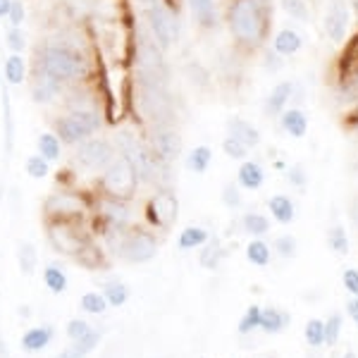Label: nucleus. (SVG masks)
Returning a JSON list of instances; mask_svg holds the SVG:
<instances>
[{
	"instance_id": "1",
	"label": "nucleus",
	"mask_w": 358,
	"mask_h": 358,
	"mask_svg": "<svg viewBox=\"0 0 358 358\" xmlns=\"http://www.w3.org/2000/svg\"><path fill=\"white\" fill-rule=\"evenodd\" d=\"M36 69H41L55 82L72 86L89 77V60L84 53L67 43H45L41 50H36Z\"/></svg>"
},
{
	"instance_id": "2",
	"label": "nucleus",
	"mask_w": 358,
	"mask_h": 358,
	"mask_svg": "<svg viewBox=\"0 0 358 358\" xmlns=\"http://www.w3.org/2000/svg\"><path fill=\"white\" fill-rule=\"evenodd\" d=\"M268 5L265 0H232L227 24L232 36L244 45H258L268 31Z\"/></svg>"
},
{
	"instance_id": "3",
	"label": "nucleus",
	"mask_w": 358,
	"mask_h": 358,
	"mask_svg": "<svg viewBox=\"0 0 358 358\" xmlns=\"http://www.w3.org/2000/svg\"><path fill=\"white\" fill-rule=\"evenodd\" d=\"M138 182H141V179H138L136 167L131 163L129 155H124V153L115 155V160L101 172V179H98L103 196H110V199H120V201L134 199Z\"/></svg>"
},
{
	"instance_id": "4",
	"label": "nucleus",
	"mask_w": 358,
	"mask_h": 358,
	"mask_svg": "<svg viewBox=\"0 0 358 358\" xmlns=\"http://www.w3.org/2000/svg\"><path fill=\"white\" fill-rule=\"evenodd\" d=\"M103 127V115L91 108V110H67L65 115L53 120V131L62 141V146H77L84 138L94 136Z\"/></svg>"
},
{
	"instance_id": "5",
	"label": "nucleus",
	"mask_w": 358,
	"mask_h": 358,
	"mask_svg": "<svg viewBox=\"0 0 358 358\" xmlns=\"http://www.w3.org/2000/svg\"><path fill=\"white\" fill-rule=\"evenodd\" d=\"M136 101L138 110L151 122V127L172 124V103L170 96H167L165 84L136 77Z\"/></svg>"
},
{
	"instance_id": "6",
	"label": "nucleus",
	"mask_w": 358,
	"mask_h": 358,
	"mask_svg": "<svg viewBox=\"0 0 358 358\" xmlns=\"http://www.w3.org/2000/svg\"><path fill=\"white\" fill-rule=\"evenodd\" d=\"M74 148H77L74 151V163L84 167L86 172H96V175H101L115 160V155H117L115 143L106 136H89Z\"/></svg>"
},
{
	"instance_id": "7",
	"label": "nucleus",
	"mask_w": 358,
	"mask_h": 358,
	"mask_svg": "<svg viewBox=\"0 0 358 358\" xmlns=\"http://www.w3.org/2000/svg\"><path fill=\"white\" fill-rule=\"evenodd\" d=\"M86 210L84 196L74 192H55L43 203L45 222H82Z\"/></svg>"
},
{
	"instance_id": "8",
	"label": "nucleus",
	"mask_w": 358,
	"mask_h": 358,
	"mask_svg": "<svg viewBox=\"0 0 358 358\" xmlns=\"http://www.w3.org/2000/svg\"><path fill=\"white\" fill-rule=\"evenodd\" d=\"M158 256V239L153 232L143 227H127L122 248H120V258L127 263H148Z\"/></svg>"
},
{
	"instance_id": "9",
	"label": "nucleus",
	"mask_w": 358,
	"mask_h": 358,
	"mask_svg": "<svg viewBox=\"0 0 358 358\" xmlns=\"http://www.w3.org/2000/svg\"><path fill=\"white\" fill-rule=\"evenodd\" d=\"M146 24L151 31L153 41L163 50L172 48V43L177 41V15L172 10H167L160 0H155L146 8Z\"/></svg>"
},
{
	"instance_id": "10",
	"label": "nucleus",
	"mask_w": 358,
	"mask_h": 358,
	"mask_svg": "<svg viewBox=\"0 0 358 358\" xmlns=\"http://www.w3.org/2000/svg\"><path fill=\"white\" fill-rule=\"evenodd\" d=\"M45 227H48L45 234H48L53 251L62 253V256L74 258L89 241V236L79 229V222H45Z\"/></svg>"
},
{
	"instance_id": "11",
	"label": "nucleus",
	"mask_w": 358,
	"mask_h": 358,
	"mask_svg": "<svg viewBox=\"0 0 358 358\" xmlns=\"http://www.w3.org/2000/svg\"><path fill=\"white\" fill-rule=\"evenodd\" d=\"M177 215H179V201L175 192H170V189H160V192H155L146 201V220L153 227L170 229L177 222Z\"/></svg>"
},
{
	"instance_id": "12",
	"label": "nucleus",
	"mask_w": 358,
	"mask_h": 358,
	"mask_svg": "<svg viewBox=\"0 0 358 358\" xmlns=\"http://www.w3.org/2000/svg\"><path fill=\"white\" fill-rule=\"evenodd\" d=\"M148 146L153 148V153L158 155L163 163H175L182 153V136L172 124H158L151 127L148 134Z\"/></svg>"
},
{
	"instance_id": "13",
	"label": "nucleus",
	"mask_w": 358,
	"mask_h": 358,
	"mask_svg": "<svg viewBox=\"0 0 358 358\" xmlns=\"http://www.w3.org/2000/svg\"><path fill=\"white\" fill-rule=\"evenodd\" d=\"M351 24V10L346 0H330V8H327L325 17H322V29L330 36V41L342 43L346 38Z\"/></svg>"
},
{
	"instance_id": "14",
	"label": "nucleus",
	"mask_w": 358,
	"mask_h": 358,
	"mask_svg": "<svg viewBox=\"0 0 358 358\" xmlns=\"http://www.w3.org/2000/svg\"><path fill=\"white\" fill-rule=\"evenodd\" d=\"M131 215H134V213H131V208H129V201L103 196L101 203H98V217H101L108 227H129Z\"/></svg>"
},
{
	"instance_id": "15",
	"label": "nucleus",
	"mask_w": 358,
	"mask_h": 358,
	"mask_svg": "<svg viewBox=\"0 0 358 358\" xmlns=\"http://www.w3.org/2000/svg\"><path fill=\"white\" fill-rule=\"evenodd\" d=\"M31 96L38 106H48L55 103L60 96H65V84L55 82L53 77H48L41 69L34 67V77H31Z\"/></svg>"
},
{
	"instance_id": "16",
	"label": "nucleus",
	"mask_w": 358,
	"mask_h": 358,
	"mask_svg": "<svg viewBox=\"0 0 358 358\" xmlns=\"http://www.w3.org/2000/svg\"><path fill=\"white\" fill-rule=\"evenodd\" d=\"M337 77L344 86H349L351 82L358 79V31L346 41L342 55H339Z\"/></svg>"
},
{
	"instance_id": "17",
	"label": "nucleus",
	"mask_w": 358,
	"mask_h": 358,
	"mask_svg": "<svg viewBox=\"0 0 358 358\" xmlns=\"http://www.w3.org/2000/svg\"><path fill=\"white\" fill-rule=\"evenodd\" d=\"M53 337H55V330L50 325L31 327V330H27L24 337H22V349L29 351V354H36V351H43L45 346L53 342Z\"/></svg>"
},
{
	"instance_id": "18",
	"label": "nucleus",
	"mask_w": 358,
	"mask_h": 358,
	"mask_svg": "<svg viewBox=\"0 0 358 358\" xmlns=\"http://www.w3.org/2000/svg\"><path fill=\"white\" fill-rule=\"evenodd\" d=\"M227 131H229V136L239 138L246 148H253V146H258V143H261V131H258L251 122H246V120H241V117L229 120Z\"/></svg>"
},
{
	"instance_id": "19",
	"label": "nucleus",
	"mask_w": 358,
	"mask_h": 358,
	"mask_svg": "<svg viewBox=\"0 0 358 358\" xmlns=\"http://www.w3.org/2000/svg\"><path fill=\"white\" fill-rule=\"evenodd\" d=\"M236 179H239V187L248 189V192H253V189H261L263 182H265V172L263 167L258 163H253V160H244L239 167V172H236Z\"/></svg>"
},
{
	"instance_id": "20",
	"label": "nucleus",
	"mask_w": 358,
	"mask_h": 358,
	"mask_svg": "<svg viewBox=\"0 0 358 358\" xmlns=\"http://www.w3.org/2000/svg\"><path fill=\"white\" fill-rule=\"evenodd\" d=\"M292 91H294L292 82H280L273 91H270L268 103H265V110L270 115H282L287 110V103H289V98H292Z\"/></svg>"
},
{
	"instance_id": "21",
	"label": "nucleus",
	"mask_w": 358,
	"mask_h": 358,
	"mask_svg": "<svg viewBox=\"0 0 358 358\" xmlns=\"http://www.w3.org/2000/svg\"><path fill=\"white\" fill-rule=\"evenodd\" d=\"M98 342H101V332L91 330L89 334H86V337L74 339V342L69 344L60 356H55V358H86V356L91 354V351L96 349Z\"/></svg>"
},
{
	"instance_id": "22",
	"label": "nucleus",
	"mask_w": 358,
	"mask_h": 358,
	"mask_svg": "<svg viewBox=\"0 0 358 358\" xmlns=\"http://www.w3.org/2000/svg\"><path fill=\"white\" fill-rule=\"evenodd\" d=\"M36 153L48 160V163H57L62 158V141L55 136V131H43L36 138Z\"/></svg>"
},
{
	"instance_id": "23",
	"label": "nucleus",
	"mask_w": 358,
	"mask_h": 358,
	"mask_svg": "<svg viewBox=\"0 0 358 358\" xmlns=\"http://www.w3.org/2000/svg\"><path fill=\"white\" fill-rule=\"evenodd\" d=\"M74 261L82 263L86 270H106V256H103V248L96 246L94 241H86L82 251L74 256Z\"/></svg>"
},
{
	"instance_id": "24",
	"label": "nucleus",
	"mask_w": 358,
	"mask_h": 358,
	"mask_svg": "<svg viewBox=\"0 0 358 358\" xmlns=\"http://www.w3.org/2000/svg\"><path fill=\"white\" fill-rule=\"evenodd\" d=\"M5 82L10 86H20L27 82V62L24 57L20 53H13L8 55V60H5Z\"/></svg>"
},
{
	"instance_id": "25",
	"label": "nucleus",
	"mask_w": 358,
	"mask_h": 358,
	"mask_svg": "<svg viewBox=\"0 0 358 358\" xmlns=\"http://www.w3.org/2000/svg\"><path fill=\"white\" fill-rule=\"evenodd\" d=\"M282 127H285L287 134H292L294 138H301L308 131V117L301 110H285L282 113Z\"/></svg>"
},
{
	"instance_id": "26",
	"label": "nucleus",
	"mask_w": 358,
	"mask_h": 358,
	"mask_svg": "<svg viewBox=\"0 0 358 358\" xmlns=\"http://www.w3.org/2000/svg\"><path fill=\"white\" fill-rule=\"evenodd\" d=\"M17 261H20V270L22 275H34V270L38 268V251L34 244H29V241H22L20 246H17Z\"/></svg>"
},
{
	"instance_id": "27",
	"label": "nucleus",
	"mask_w": 358,
	"mask_h": 358,
	"mask_svg": "<svg viewBox=\"0 0 358 358\" xmlns=\"http://www.w3.org/2000/svg\"><path fill=\"white\" fill-rule=\"evenodd\" d=\"M270 213H273V217L277 222H282V224H287V222H292L294 220V215H296V210H294V203H292V199H287V196H273L270 199Z\"/></svg>"
},
{
	"instance_id": "28",
	"label": "nucleus",
	"mask_w": 358,
	"mask_h": 358,
	"mask_svg": "<svg viewBox=\"0 0 358 358\" xmlns=\"http://www.w3.org/2000/svg\"><path fill=\"white\" fill-rule=\"evenodd\" d=\"M208 239H210V234H208L203 227H187V229H182V234H179L177 246L182 248V251H192V248L208 244Z\"/></svg>"
},
{
	"instance_id": "29",
	"label": "nucleus",
	"mask_w": 358,
	"mask_h": 358,
	"mask_svg": "<svg viewBox=\"0 0 358 358\" xmlns=\"http://www.w3.org/2000/svg\"><path fill=\"white\" fill-rule=\"evenodd\" d=\"M213 163V151L210 146H196L192 148V153L187 155V167L196 175H203V172L210 167Z\"/></svg>"
},
{
	"instance_id": "30",
	"label": "nucleus",
	"mask_w": 358,
	"mask_h": 358,
	"mask_svg": "<svg viewBox=\"0 0 358 358\" xmlns=\"http://www.w3.org/2000/svg\"><path fill=\"white\" fill-rule=\"evenodd\" d=\"M299 48H301V36L294 29H282L275 36V50L280 55H294Z\"/></svg>"
},
{
	"instance_id": "31",
	"label": "nucleus",
	"mask_w": 358,
	"mask_h": 358,
	"mask_svg": "<svg viewBox=\"0 0 358 358\" xmlns=\"http://www.w3.org/2000/svg\"><path fill=\"white\" fill-rule=\"evenodd\" d=\"M43 282L53 294H62L67 289V275L57 263H50L48 268L43 270Z\"/></svg>"
},
{
	"instance_id": "32",
	"label": "nucleus",
	"mask_w": 358,
	"mask_h": 358,
	"mask_svg": "<svg viewBox=\"0 0 358 358\" xmlns=\"http://www.w3.org/2000/svg\"><path fill=\"white\" fill-rule=\"evenodd\" d=\"M103 296H106L108 306L120 308V306H124L129 301V287H127L124 282H108V285L103 287Z\"/></svg>"
},
{
	"instance_id": "33",
	"label": "nucleus",
	"mask_w": 358,
	"mask_h": 358,
	"mask_svg": "<svg viewBox=\"0 0 358 358\" xmlns=\"http://www.w3.org/2000/svg\"><path fill=\"white\" fill-rule=\"evenodd\" d=\"M187 3L203 27L215 24V3H213V0H187Z\"/></svg>"
},
{
	"instance_id": "34",
	"label": "nucleus",
	"mask_w": 358,
	"mask_h": 358,
	"mask_svg": "<svg viewBox=\"0 0 358 358\" xmlns=\"http://www.w3.org/2000/svg\"><path fill=\"white\" fill-rule=\"evenodd\" d=\"M285 325H287V317H285L282 310H277V308L261 310V325H258V327H263L265 332L275 334V332H280Z\"/></svg>"
},
{
	"instance_id": "35",
	"label": "nucleus",
	"mask_w": 358,
	"mask_h": 358,
	"mask_svg": "<svg viewBox=\"0 0 358 358\" xmlns=\"http://www.w3.org/2000/svg\"><path fill=\"white\" fill-rule=\"evenodd\" d=\"M79 306H82V310H84V313H89V315H103L108 310L106 296H103V294H98V292H86L82 296V301H79Z\"/></svg>"
},
{
	"instance_id": "36",
	"label": "nucleus",
	"mask_w": 358,
	"mask_h": 358,
	"mask_svg": "<svg viewBox=\"0 0 358 358\" xmlns=\"http://www.w3.org/2000/svg\"><path fill=\"white\" fill-rule=\"evenodd\" d=\"M210 244H208L203 248V253H201V265L208 270H215L217 265H220L222 261V256H224V251H222V246H220V241L217 239H208Z\"/></svg>"
},
{
	"instance_id": "37",
	"label": "nucleus",
	"mask_w": 358,
	"mask_h": 358,
	"mask_svg": "<svg viewBox=\"0 0 358 358\" xmlns=\"http://www.w3.org/2000/svg\"><path fill=\"white\" fill-rule=\"evenodd\" d=\"M24 170H27V175L31 179H45L50 175V163L45 158H41L38 153H34V155H29V158H27Z\"/></svg>"
},
{
	"instance_id": "38",
	"label": "nucleus",
	"mask_w": 358,
	"mask_h": 358,
	"mask_svg": "<svg viewBox=\"0 0 358 358\" xmlns=\"http://www.w3.org/2000/svg\"><path fill=\"white\" fill-rule=\"evenodd\" d=\"M246 258L248 263L258 265V268H263V265L270 263V248L268 244H263V241H251V244L246 246Z\"/></svg>"
},
{
	"instance_id": "39",
	"label": "nucleus",
	"mask_w": 358,
	"mask_h": 358,
	"mask_svg": "<svg viewBox=\"0 0 358 358\" xmlns=\"http://www.w3.org/2000/svg\"><path fill=\"white\" fill-rule=\"evenodd\" d=\"M282 10L296 22H308L310 20V13H308V5L306 0H280Z\"/></svg>"
},
{
	"instance_id": "40",
	"label": "nucleus",
	"mask_w": 358,
	"mask_h": 358,
	"mask_svg": "<svg viewBox=\"0 0 358 358\" xmlns=\"http://www.w3.org/2000/svg\"><path fill=\"white\" fill-rule=\"evenodd\" d=\"M244 227H246L248 234L261 236V234H265L270 229V222H268V217L261 215V213H246V215H244Z\"/></svg>"
},
{
	"instance_id": "41",
	"label": "nucleus",
	"mask_w": 358,
	"mask_h": 358,
	"mask_svg": "<svg viewBox=\"0 0 358 358\" xmlns=\"http://www.w3.org/2000/svg\"><path fill=\"white\" fill-rule=\"evenodd\" d=\"M5 43H8V48L13 50V53H24L27 50V34L22 31V27H10L8 36H5Z\"/></svg>"
},
{
	"instance_id": "42",
	"label": "nucleus",
	"mask_w": 358,
	"mask_h": 358,
	"mask_svg": "<svg viewBox=\"0 0 358 358\" xmlns=\"http://www.w3.org/2000/svg\"><path fill=\"white\" fill-rule=\"evenodd\" d=\"M258 325H261V308H258V306H248V310L244 313V317L239 320V332L248 334V332L256 330Z\"/></svg>"
},
{
	"instance_id": "43",
	"label": "nucleus",
	"mask_w": 358,
	"mask_h": 358,
	"mask_svg": "<svg viewBox=\"0 0 358 358\" xmlns=\"http://www.w3.org/2000/svg\"><path fill=\"white\" fill-rule=\"evenodd\" d=\"M306 342L310 346H320L325 342V322L310 320L308 325H306Z\"/></svg>"
},
{
	"instance_id": "44",
	"label": "nucleus",
	"mask_w": 358,
	"mask_h": 358,
	"mask_svg": "<svg viewBox=\"0 0 358 358\" xmlns=\"http://www.w3.org/2000/svg\"><path fill=\"white\" fill-rule=\"evenodd\" d=\"M222 151L227 153V158H234V160H244L246 155H248V148L239 141V138H234V136L224 138V141H222Z\"/></svg>"
},
{
	"instance_id": "45",
	"label": "nucleus",
	"mask_w": 358,
	"mask_h": 358,
	"mask_svg": "<svg viewBox=\"0 0 358 358\" xmlns=\"http://www.w3.org/2000/svg\"><path fill=\"white\" fill-rule=\"evenodd\" d=\"M330 248L334 253H346V251H349V236H346L344 227H334L330 232Z\"/></svg>"
},
{
	"instance_id": "46",
	"label": "nucleus",
	"mask_w": 358,
	"mask_h": 358,
	"mask_svg": "<svg viewBox=\"0 0 358 358\" xmlns=\"http://www.w3.org/2000/svg\"><path fill=\"white\" fill-rule=\"evenodd\" d=\"M339 330H342V317H339V315H332L330 320L325 322V344H327V346H334V344H337Z\"/></svg>"
},
{
	"instance_id": "47",
	"label": "nucleus",
	"mask_w": 358,
	"mask_h": 358,
	"mask_svg": "<svg viewBox=\"0 0 358 358\" xmlns=\"http://www.w3.org/2000/svg\"><path fill=\"white\" fill-rule=\"evenodd\" d=\"M275 248H277V253H280V256L292 258V256H296V239L289 236V234H287V236H277Z\"/></svg>"
},
{
	"instance_id": "48",
	"label": "nucleus",
	"mask_w": 358,
	"mask_h": 358,
	"mask_svg": "<svg viewBox=\"0 0 358 358\" xmlns=\"http://www.w3.org/2000/svg\"><path fill=\"white\" fill-rule=\"evenodd\" d=\"M89 332H91V325L86 320H79V317H77V320H69L67 322V337L72 339V342H74V339L86 337Z\"/></svg>"
},
{
	"instance_id": "49",
	"label": "nucleus",
	"mask_w": 358,
	"mask_h": 358,
	"mask_svg": "<svg viewBox=\"0 0 358 358\" xmlns=\"http://www.w3.org/2000/svg\"><path fill=\"white\" fill-rule=\"evenodd\" d=\"M24 17H27L24 3H22V0H13V5H10V13H8V22L13 27H22Z\"/></svg>"
},
{
	"instance_id": "50",
	"label": "nucleus",
	"mask_w": 358,
	"mask_h": 358,
	"mask_svg": "<svg viewBox=\"0 0 358 358\" xmlns=\"http://www.w3.org/2000/svg\"><path fill=\"white\" fill-rule=\"evenodd\" d=\"M222 203L229 208L241 206V194H239V189H236V184H227V187L222 189Z\"/></svg>"
},
{
	"instance_id": "51",
	"label": "nucleus",
	"mask_w": 358,
	"mask_h": 358,
	"mask_svg": "<svg viewBox=\"0 0 358 358\" xmlns=\"http://www.w3.org/2000/svg\"><path fill=\"white\" fill-rule=\"evenodd\" d=\"M344 287L351 294H356V296H358V270H354V268L346 270V273H344Z\"/></svg>"
},
{
	"instance_id": "52",
	"label": "nucleus",
	"mask_w": 358,
	"mask_h": 358,
	"mask_svg": "<svg viewBox=\"0 0 358 358\" xmlns=\"http://www.w3.org/2000/svg\"><path fill=\"white\" fill-rule=\"evenodd\" d=\"M160 3L165 5L167 10H172V13H179V8H182V0H160Z\"/></svg>"
},
{
	"instance_id": "53",
	"label": "nucleus",
	"mask_w": 358,
	"mask_h": 358,
	"mask_svg": "<svg viewBox=\"0 0 358 358\" xmlns=\"http://www.w3.org/2000/svg\"><path fill=\"white\" fill-rule=\"evenodd\" d=\"M10 5H13V0H0V20H8Z\"/></svg>"
},
{
	"instance_id": "54",
	"label": "nucleus",
	"mask_w": 358,
	"mask_h": 358,
	"mask_svg": "<svg viewBox=\"0 0 358 358\" xmlns=\"http://www.w3.org/2000/svg\"><path fill=\"white\" fill-rule=\"evenodd\" d=\"M346 310H349V315L354 317V322H358V299H354V301H349V306H346Z\"/></svg>"
},
{
	"instance_id": "55",
	"label": "nucleus",
	"mask_w": 358,
	"mask_h": 358,
	"mask_svg": "<svg viewBox=\"0 0 358 358\" xmlns=\"http://www.w3.org/2000/svg\"><path fill=\"white\" fill-rule=\"evenodd\" d=\"M351 215H354V220L358 222V199L354 201V206H351Z\"/></svg>"
},
{
	"instance_id": "56",
	"label": "nucleus",
	"mask_w": 358,
	"mask_h": 358,
	"mask_svg": "<svg viewBox=\"0 0 358 358\" xmlns=\"http://www.w3.org/2000/svg\"><path fill=\"white\" fill-rule=\"evenodd\" d=\"M349 122H351V124H356V122H358V108H356V110H354V113H351Z\"/></svg>"
},
{
	"instance_id": "57",
	"label": "nucleus",
	"mask_w": 358,
	"mask_h": 358,
	"mask_svg": "<svg viewBox=\"0 0 358 358\" xmlns=\"http://www.w3.org/2000/svg\"><path fill=\"white\" fill-rule=\"evenodd\" d=\"M344 358H356V354H354V351H346Z\"/></svg>"
}]
</instances>
